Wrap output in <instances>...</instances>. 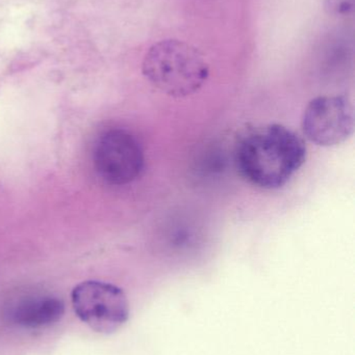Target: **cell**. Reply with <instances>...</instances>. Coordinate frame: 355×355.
<instances>
[{"mask_svg":"<svg viewBox=\"0 0 355 355\" xmlns=\"http://www.w3.org/2000/svg\"><path fill=\"white\" fill-rule=\"evenodd\" d=\"M235 159L248 183L261 189H279L304 166L306 146L299 135L283 125H262L241 137Z\"/></svg>","mask_w":355,"mask_h":355,"instance_id":"1","label":"cell"},{"mask_svg":"<svg viewBox=\"0 0 355 355\" xmlns=\"http://www.w3.org/2000/svg\"><path fill=\"white\" fill-rule=\"evenodd\" d=\"M142 70L154 87L173 98L197 93L210 75L204 54L191 44L179 40L154 44L146 53Z\"/></svg>","mask_w":355,"mask_h":355,"instance_id":"2","label":"cell"},{"mask_svg":"<svg viewBox=\"0 0 355 355\" xmlns=\"http://www.w3.org/2000/svg\"><path fill=\"white\" fill-rule=\"evenodd\" d=\"M71 297L75 314L97 333H114L129 319L126 295L112 284L83 282L73 289Z\"/></svg>","mask_w":355,"mask_h":355,"instance_id":"3","label":"cell"},{"mask_svg":"<svg viewBox=\"0 0 355 355\" xmlns=\"http://www.w3.org/2000/svg\"><path fill=\"white\" fill-rule=\"evenodd\" d=\"M65 304L54 296L25 298L13 306L10 318L13 323L24 329H40L60 320Z\"/></svg>","mask_w":355,"mask_h":355,"instance_id":"6","label":"cell"},{"mask_svg":"<svg viewBox=\"0 0 355 355\" xmlns=\"http://www.w3.org/2000/svg\"><path fill=\"white\" fill-rule=\"evenodd\" d=\"M354 0H327V8L331 14H348L354 8Z\"/></svg>","mask_w":355,"mask_h":355,"instance_id":"7","label":"cell"},{"mask_svg":"<svg viewBox=\"0 0 355 355\" xmlns=\"http://www.w3.org/2000/svg\"><path fill=\"white\" fill-rule=\"evenodd\" d=\"M145 157L141 144L129 131L112 129L100 135L94 150L98 176L114 186L126 185L143 172Z\"/></svg>","mask_w":355,"mask_h":355,"instance_id":"4","label":"cell"},{"mask_svg":"<svg viewBox=\"0 0 355 355\" xmlns=\"http://www.w3.org/2000/svg\"><path fill=\"white\" fill-rule=\"evenodd\" d=\"M302 125L311 143L320 147L340 145L354 133V105L344 96H320L306 106Z\"/></svg>","mask_w":355,"mask_h":355,"instance_id":"5","label":"cell"}]
</instances>
